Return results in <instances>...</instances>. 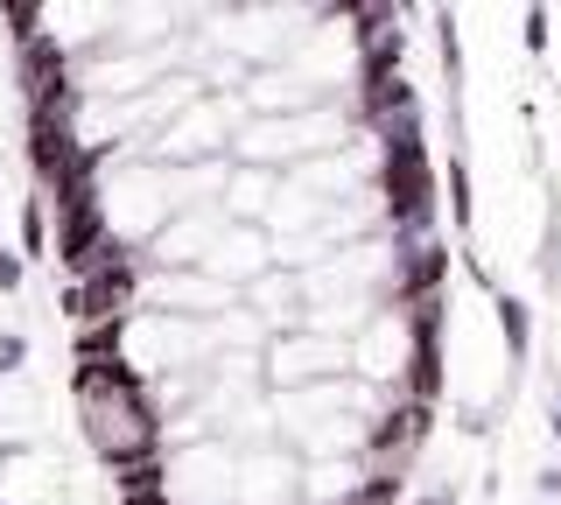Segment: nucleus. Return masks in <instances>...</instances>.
<instances>
[{
    "label": "nucleus",
    "instance_id": "1",
    "mask_svg": "<svg viewBox=\"0 0 561 505\" xmlns=\"http://www.w3.org/2000/svg\"><path fill=\"white\" fill-rule=\"evenodd\" d=\"M408 0H0L119 505H393L449 344Z\"/></svg>",
    "mask_w": 561,
    "mask_h": 505
}]
</instances>
